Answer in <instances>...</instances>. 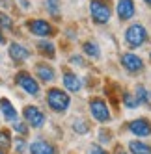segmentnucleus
<instances>
[{
  "label": "nucleus",
  "mask_w": 151,
  "mask_h": 154,
  "mask_svg": "<svg viewBox=\"0 0 151 154\" xmlns=\"http://www.w3.org/2000/svg\"><path fill=\"white\" fill-rule=\"evenodd\" d=\"M47 104L54 109V112H66L69 108V97L66 95V91L52 87L47 93Z\"/></svg>",
  "instance_id": "obj_1"
},
{
  "label": "nucleus",
  "mask_w": 151,
  "mask_h": 154,
  "mask_svg": "<svg viewBox=\"0 0 151 154\" xmlns=\"http://www.w3.org/2000/svg\"><path fill=\"white\" fill-rule=\"evenodd\" d=\"M90 11H92V19L97 24H106L110 20V8L106 2H103V0H92Z\"/></svg>",
  "instance_id": "obj_2"
},
{
  "label": "nucleus",
  "mask_w": 151,
  "mask_h": 154,
  "mask_svg": "<svg viewBox=\"0 0 151 154\" xmlns=\"http://www.w3.org/2000/svg\"><path fill=\"white\" fill-rule=\"evenodd\" d=\"M146 39H147V32H146V28L142 24H133L125 32V41H127V45L133 47V48L144 45Z\"/></svg>",
  "instance_id": "obj_3"
},
{
  "label": "nucleus",
  "mask_w": 151,
  "mask_h": 154,
  "mask_svg": "<svg viewBox=\"0 0 151 154\" xmlns=\"http://www.w3.org/2000/svg\"><path fill=\"white\" fill-rule=\"evenodd\" d=\"M90 109H92V115L99 121V123H106V121L110 119V112H108V108H106L104 100H101V98H92Z\"/></svg>",
  "instance_id": "obj_4"
},
{
  "label": "nucleus",
  "mask_w": 151,
  "mask_h": 154,
  "mask_svg": "<svg viewBox=\"0 0 151 154\" xmlns=\"http://www.w3.org/2000/svg\"><path fill=\"white\" fill-rule=\"evenodd\" d=\"M121 65L129 72H140L144 69V61L140 60L136 54H131V52H125L121 56Z\"/></svg>",
  "instance_id": "obj_5"
},
{
  "label": "nucleus",
  "mask_w": 151,
  "mask_h": 154,
  "mask_svg": "<svg viewBox=\"0 0 151 154\" xmlns=\"http://www.w3.org/2000/svg\"><path fill=\"white\" fill-rule=\"evenodd\" d=\"M24 119H26V123L34 128H39L45 123V115H43L36 106H26L24 108Z\"/></svg>",
  "instance_id": "obj_6"
},
{
  "label": "nucleus",
  "mask_w": 151,
  "mask_h": 154,
  "mask_svg": "<svg viewBox=\"0 0 151 154\" xmlns=\"http://www.w3.org/2000/svg\"><path fill=\"white\" fill-rule=\"evenodd\" d=\"M17 84L23 87L26 93H30V95H37V93H39V85H37V82L32 78L30 74H26V72L17 74Z\"/></svg>",
  "instance_id": "obj_7"
},
{
  "label": "nucleus",
  "mask_w": 151,
  "mask_h": 154,
  "mask_svg": "<svg viewBox=\"0 0 151 154\" xmlns=\"http://www.w3.org/2000/svg\"><path fill=\"white\" fill-rule=\"evenodd\" d=\"M129 130H131L134 136L146 137V136H149V134H151V125L147 123L146 119H136V121H133V123L129 125Z\"/></svg>",
  "instance_id": "obj_8"
},
{
  "label": "nucleus",
  "mask_w": 151,
  "mask_h": 154,
  "mask_svg": "<svg viewBox=\"0 0 151 154\" xmlns=\"http://www.w3.org/2000/svg\"><path fill=\"white\" fill-rule=\"evenodd\" d=\"M117 15L121 20H129L134 15V4L133 0H120L117 2Z\"/></svg>",
  "instance_id": "obj_9"
},
{
  "label": "nucleus",
  "mask_w": 151,
  "mask_h": 154,
  "mask_svg": "<svg viewBox=\"0 0 151 154\" xmlns=\"http://www.w3.org/2000/svg\"><path fill=\"white\" fill-rule=\"evenodd\" d=\"M50 30H52L50 24L47 20H43V19H37V20H32L30 23V32L36 34V35H49Z\"/></svg>",
  "instance_id": "obj_10"
},
{
  "label": "nucleus",
  "mask_w": 151,
  "mask_h": 154,
  "mask_svg": "<svg viewBox=\"0 0 151 154\" xmlns=\"http://www.w3.org/2000/svg\"><path fill=\"white\" fill-rule=\"evenodd\" d=\"M9 56L13 60H17V61H24V60H28L30 52L24 47H21L19 43H11V45H9Z\"/></svg>",
  "instance_id": "obj_11"
},
{
  "label": "nucleus",
  "mask_w": 151,
  "mask_h": 154,
  "mask_svg": "<svg viewBox=\"0 0 151 154\" xmlns=\"http://www.w3.org/2000/svg\"><path fill=\"white\" fill-rule=\"evenodd\" d=\"M63 85H66V89H69L73 93L75 91H80V87H82L79 76L73 74V72H66V74H63Z\"/></svg>",
  "instance_id": "obj_12"
},
{
  "label": "nucleus",
  "mask_w": 151,
  "mask_h": 154,
  "mask_svg": "<svg viewBox=\"0 0 151 154\" xmlns=\"http://www.w3.org/2000/svg\"><path fill=\"white\" fill-rule=\"evenodd\" d=\"M32 154H54V147L49 145L47 141H34L30 145Z\"/></svg>",
  "instance_id": "obj_13"
},
{
  "label": "nucleus",
  "mask_w": 151,
  "mask_h": 154,
  "mask_svg": "<svg viewBox=\"0 0 151 154\" xmlns=\"http://www.w3.org/2000/svg\"><path fill=\"white\" fill-rule=\"evenodd\" d=\"M0 109H2V115H4L6 121H15L17 119V112H15V108L11 106V102H9L8 98L0 100Z\"/></svg>",
  "instance_id": "obj_14"
},
{
  "label": "nucleus",
  "mask_w": 151,
  "mask_h": 154,
  "mask_svg": "<svg viewBox=\"0 0 151 154\" xmlns=\"http://www.w3.org/2000/svg\"><path fill=\"white\" fill-rule=\"evenodd\" d=\"M36 72H37L39 78L45 80V82H52V80H54V71H52L49 65H45V63H37L36 65Z\"/></svg>",
  "instance_id": "obj_15"
},
{
  "label": "nucleus",
  "mask_w": 151,
  "mask_h": 154,
  "mask_svg": "<svg viewBox=\"0 0 151 154\" xmlns=\"http://www.w3.org/2000/svg\"><path fill=\"white\" fill-rule=\"evenodd\" d=\"M129 150L133 154H151V147L142 141H131L129 143Z\"/></svg>",
  "instance_id": "obj_16"
},
{
  "label": "nucleus",
  "mask_w": 151,
  "mask_h": 154,
  "mask_svg": "<svg viewBox=\"0 0 151 154\" xmlns=\"http://www.w3.org/2000/svg\"><path fill=\"white\" fill-rule=\"evenodd\" d=\"M84 52L88 54L90 58H99V54H101L99 47H97L93 41H86V43H84Z\"/></svg>",
  "instance_id": "obj_17"
},
{
  "label": "nucleus",
  "mask_w": 151,
  "mask_h": 154,
  "mask_svg": "<svg viewBox=\"0 0 151 154\" xmlns=\"http://www.w3.org/2000/svg\"><path fill=\"white\" fill-rule=\"evenodd\" d=\"M37 48L45 54V56H49V58L54 56V45H52L50 41H39L37 43Z\"/></svg>",
  "instance_id": "obj_18"
},
{
  "label": "nucleus",
  "mask_w": 151,
  "mask_h": 154,
  "mask_svg": "<svg viewBox=\"0 0 151 154\" xmlns=\"http://www.w3.org/2000/svg\"><path fill=\"white\" fill-rule=\"evenodd\" d=\"M9 143H11V136H9L8 130H0V147H9Z\"/></svg>",
  "instance_id": "obj_19"
},
{
  "label": "nucleus",
  "mask_w": 151,
  "mask_h": 154,
  "mask_svg": "<svg viewBox=\"0 0 151 154\" xmlns=\"http://www.w3.org/2000/svg\"><path fill=\"white\" fill-rule=\"evenodd\" d=\"M136 97H138V100H140V102H147L149 95H147V91H146V87H144V85H138V87H136Z\"/></svg>",
  "instance_id": "obj_20"
},
{
  "label": "nucleus",
  "mask_w": 151,
  "mask_h": 154,
  "mask_svg": "<svg viewBox=\"0 0 151 154\" xmlns=\"http://www.w3.org/2000/svg\"><path fill=\"white\" fill-rule=\"evenodd\" d=\"M0 26H2V28H11V26H13V20L9 19L8 15L0 13Z\"/></svg>",
  "instance_id": "obj_21"
},
{
  "label": "nucleus",
  "mask_w": 151,
  "mask_h": 154,
  "mask_svg": "<svg viewBox=\"0 0 151 154\" xmlns=\"http://www.w3.org/2000/svg\"><path fill=\"white\" fill-rule=\"evenodd\" d=\"M125 106H127V108H136V106H138V102L134 100L131 95H125Z\"/></svg>",
  "instance_id": "obj_22"
},
{
  "label": "nucleus",
  "mask_w": 151,
  "mask_h": 154,
  "mask_svg": "<svg viewBox=\"0 0 151 154\" xmlns=\"http://www.w3.org/2000/svg\"><path fill=\"white\" fill-rule=\"evenodd\" d=\"M47 2H49V9H50V11L54 15H58V0H47Z\"/></svg>",
  "instance_id": "obj_23"
},
{
  "label": "nucleus",
  "mask_w": 151,
  "mask_h": 154,
  "mask_svg": "<svg viewBox=\"0 0 151 154\" xmlns=\"http://www.w3.org/2000/svg\"><path fill=\"white\" fill-rule=\"evenodd\" d=\"M15 130L19 132V134H26V125H23V123H15Z\"/></svg>",
  "instance_id": "obj_24"
},
{
  "label": "nucleus",
  "mask_w": 151,
  "mask_h": 154,
  "mask_svg": "<svg viewBox=\"0 0 151 154\" xmlns=\"http://www.w3.org/2000/svg\"><path fill=\"white\" fill-rule=\"evenodd\" d=\"M75 128H77V132H80V134L88 132V126H86L84 123H75Z\"/></svg>",
  "instance_id": "obj_25"
},
{
  "label": "nucleus",
  "mask_w": 151,
  "mask_h": 154,
  "mask_svg": "<svg viewBox=\"0 0 151 154\" xmlns=\"http://www.w3.org/2000/svg\"><path fill=\"white\" fill-rule=\"evenodd\" d=\"M92 154H108V152H106V150H103L101 147H97V145H95V147L92 149Z\"/></svg>",
  "instance_id": "obj_26"
},
{
  "label": "nucleus",
  "mask_w": 151,
  "mask_h": 154,
  "mask_svg": "<svg viewBox=\"0 0 151 154\" xmlns=\"http://www.w3.org/2000/svg\"><path fill=\"white\" fill-rule=\"evenodd\" d=\"M24 147H26V143H24V141H17V152H23Z\"/></svg>",
  "instance_id": "obj_27"
},
{
  "label": "nucleus",
  "mask_w": 151,
  "mask_h": 154,
  "mask_svg": "<svg viewBox=\"0 0 151 154\" xmlns=\"http://www.w3.org/2000/svg\"><path fill=\"white\" fill-rule=\"evenodd\" d=\"M2 43H4V37H2V34H0V45H2Z\"/></svg>",
  "instance_id": "obj_28"
},
{
  "label": "nucleus",
  "mask_w": 151,
  "mask_h": 154,
  "mask_svg": "<svg viewBox=\"0 0 151 154\" xmlns=\"http://www.w3.org/2000/svg\"><path fill=\"white\" fill-rule=\"evenodd\" d=\"M144 2H146V4H149V6H151V0H144Z\"/></svg>",
  "instance_id": "obj_29"
},
{
  "label": "nucleus",
  "mask_w": 151,
  "mask_h": 154,
  "mask_svg": "<svg viewBox=\"0 0 151 154\" xmlns=\"http://www.w3.org/2000/svg\"><path fill=\"white\" fill-rule=\"evenodd\" d=\"M0 154H4V152H2V150H0Z\"/></svg>",
  "instance_id": "obj_30"
},
{
  "label": "nucleus",
  "mask_w": 151,
  "mask_h": 154,
  "mask_svg": "<svg viewBox=\"0 0 151 154\" xmlns=\"http://www.w3.org/2000/svg\"><path fill=\"white\" fill-rule=\"evenodd\" d=\"M120 154H125V152H120Z\"/></svg>",
  "instance_id": "obj_31"
}]
</instances>
